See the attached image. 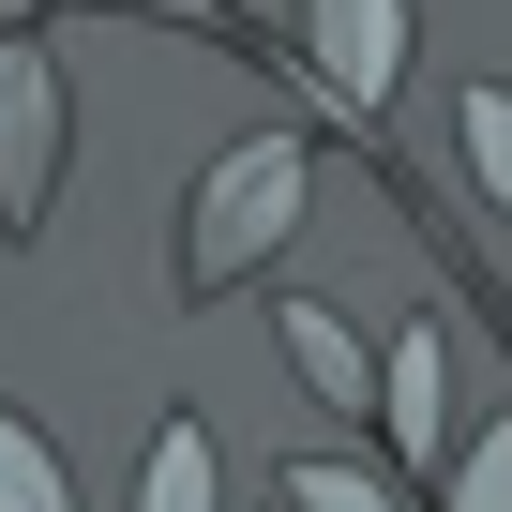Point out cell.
Listing matches in <instances>:
<instances>
[{
	"instance_id": "ba28073f",
	"label": "cell",
	"mask_w": 512,
	"mask_h": 512,
	"mask_svg": "<svg viewBox=\"0 0 512 512\" xmlns=\"http://www.w3.org/2000/svg\"><path fill=\"white\" fill-rule=\"evenodd\" d=\"M452 136H467V166H482V196L512 211V91H467V106H452Z\"/></svg>"
},
{
	"instance_id": "52a82bcc",
	"label": "cell",
	"mask_w": 512,
	"mask_h": 512,
	"mask_svg": "<svg viewBox=\"0 0 512 512\" xmlns=\"http://www.w3.org/2000/svg\"><path fill=\"white\" fill-rule=\"evenodd\" d=\"M0 512H61V452H46L16 407H0Z\"/></svg>"
},
{
	"instance_id": "8992f818",
	"label": "cell",
	"mask_w": 512,
	"mask_h": 512,
	"mask_svg": "<svg viewBox=\"0 0 512 512\" xmlns=\"http://www.w3.org/2000/svg\"><path fill=\"white\" fill-rule=\"evenodd\" d=\"M136 497H151V512H196V497H211V422H166V437H151V482H136Z\"/></svg>"
},
{
	"instance_id": "3957f363",
	"label": "cell",
	"mask_w": 512,
	"mask_h": 512,
	"mask_svg": "<svg viewBox=\"0 0 512 512\" xmlns=\"http://www.w3.org/2000/svg\"><path fill=\"white\" fill-rule=\"evenodd\" d=\"M46 181H61V76H46V46H0V211H46Z\"/></svg>"
},
{
	"instance_id": "277c9868",
	"label": "cell",
	"mask_w": 512,
	"mask_h": 512,
	"mask_svg": "<svg viewBox=\"0 0 512 512\" xmlns=\"http://www.w3.org/2000/svg\"><path fill=\"white\" fill-rule=\"evenodd\" d=\"M437 437H452V332H392V452L437 467Z\"/></svg>"
},
{
	"instance_id": "9c48e42d",
	"label": "cell",
	"mask_w": 512,
	"mask_h": 512,
	"mask_svg": "<svg viewBox=\"0 0 512 512\" xmlns=\"http://www.w3.org/2000/svg\"><path fill=\"white\" fill-rule=\"evenodd\" d=\"M452 497H512V422L482 437V467H452Z\"/></svg>"
},
{
	"instance_id": "5b68a950",
	"label": "cell",
	"mask_w": 512,
	"mask_h": 512,
	"mask_svg": "<svg viewBox=\"0 0 512 512\" xmlns=\"http://www.w3.org/2000/svg\"><path fill=\"white\" fill-rule=\"evenodd\" d=\"M287 362H302V392H332V407L377 392V362H362V332H347L332 302H287Z\"/></svg>"
},
{
	"instance_id": "6da1fadb",
	"label": "cell",
	"mask_w": 512,
	"mask_h": 512,
	"mask_svg": "<svg viewBox=\"0 0 512 512\" xmlns=\"http://www.w3.org/2000/svg\"><path fill=\"white\" fill-rule=\"evenodd\" d=\"M302 181H317V151H302V136H241V151L196 181V211H181V302L241 287L256 256L302 226Z\"/></svg>"
},
{
	"instance_id": "7a4b0ae2",
	"label": "cell",
	"mask_w": 512,
	"mask_h": 512,
	"mask_svg": "<svg viewBox=\"0 0 512 512\" xmlns=\"http://www.w3.org/2000/svg\"><path fill=\"white\" fill-rule=\"evenodd\" d=\"M302 46H317V76H332V106H392V76H407V0H302Z\"/></svg>"
}]
</instances>
